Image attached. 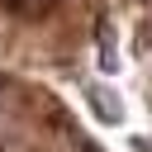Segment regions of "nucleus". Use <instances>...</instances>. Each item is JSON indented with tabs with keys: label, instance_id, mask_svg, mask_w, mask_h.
Listing matches in <instances>:
<instances>
[{
	"label": "nucleus",
	"instance_id": "obj_1",
	"mask_svg": "<svg viewBox=\"0 0 152 152\" xmlns=\"http://www.w3.org/2000/svg\"><path fill=\"white\" fill-rule=\"evenodd\" d=\"M90 104H95V114H100L104 124H119V119H124V100H119L109 86H90Z\"/></svg>",
	"mask_w": 152,
	"mask_h": 152
}]
</instances>
